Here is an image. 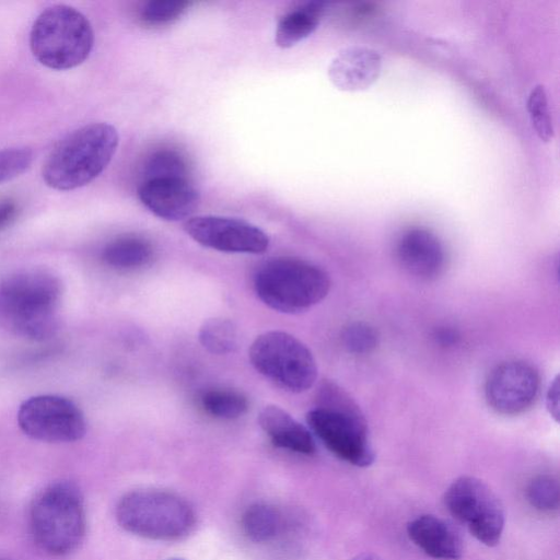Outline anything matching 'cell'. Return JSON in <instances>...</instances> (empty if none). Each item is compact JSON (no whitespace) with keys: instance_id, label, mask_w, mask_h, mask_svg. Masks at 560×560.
<instances>
[{"instance_id":"8992f818","label":"cell","mask_w":560,"mask_h":560,"mask_svg":"<svg viewBox=\"0 0 560 560\" xmlns=\"http://www.w3.org/2000/svg\"><path fill=\"white\" fill-rule=\"evenodd\" d=\"M93 45L94 32L88 18L66 4L46 8L30 33L33 56L52 70L78 67L90 56Z\"/></svg>"},{"instance_id":"9c48e42d","label":"cell","mask_w":560,"mask_h":560,"mask_svg":"<svg viewBox=\"0 0 560 560\" xmlns=\"http://www.w3.org/2000/svg\"><path fill=\"white\" fill-rule=\"evenodd\" d=\"M444 504L478 541L488 547L500 542L505 523L504 509L482 480L471 476L457 478L445 491Z\"/></svg>"},{"instance_id":"4dcf8cb0","label":"cell","mask_w":560,"mask_h":560,"mask_svg":"<svg viewBox=\"0 0 560 560\" xmlns=\"http://www.w3.org/2000/svg\"><path fill=\"white\" fill-rule=\"evenodd\" d=\"M434 338L442 346H453L459 340V335L452 328L443 327L436 330Z\"/></svg>"},{"instance_id":"d6a6232c","label":"cell","mask_w":560,"mask_h":560,"mask_svg":"<svg viewBox=\"0 0 560 560\" xmlns=\"http://www.w3.org/2000/svg\"><path fill=\"white\" fill-rule=\"evenodd\" d=\"M166 560H184V559H180V558H170V559H166Z\"/></svg>"},{"instance_id":"5bb4252c","label":"cell","mask_w":560,"mask_h":560,"mask_svg":"<svg viewBox=\"0 0 560 560\" xmlns=\"http://www.w3.org/2000/svg\"><path fill=\"white\" fill-rule=\"evenodd\" d=\"M399 265L421 280H434L446 267V253L440 238L424 228H410L401 233L395 246Z\"/></svg>"},{"instance_id":"9a60e30c","label":"cell","mask_w":560,"mask_h":560,"mask_svg":"<svg viewBox=\"0 0 560 560\" xmlns=\"http://www.w3.org/2000/svg\"><path fill=\"white\" fill-rule=\"evenodd\" d=\"M381 55L369 47L348 46L328 66L330 82L345 92H360L374 84L382 72Z\"/></svg>"},{"instance_id":"30bf717a","label":"cell","mask_w":560,"mask_h":560,"mask_svg":"<svg viewBox=\"0 0 560 560\" xmlns=\"http://www.w3.org/2000/svg\"><path fill=\"white\" fill-rule=\"evenodd\" d=\"M18 423L26 435L47 443L75 442L86 432L81 409L59 395H37L23 401Z\"/></svg>"},{"instance_id":"7402d4cb","label":"cell","mask_w":560,"mask_h":560,"mask_svg":"<svg viewBox=\"0 0 560 560\" xmlns=\"http://www.w3.org/2000/svg\"><path fill=\"white\" fill-rule=\"evenodd\" d=\"M200 402L207 413L223 420L240 418L248 408L247 398L242 393L225 388L203 393Z\"/></svg>"},{"instance_id":"7c38bea8","label":"cell","mask_w":560,"mask_h":560,"mask_svg":"<svg viewBox=\"0 0 560 560\" xmlns=\"http://www.w3.org/2000/svg\"><path fill=\"white\" fill-rule=\"evenodd\" d=\"M184 230L195 242L219 252L261 254L269 246V237L261 229L236 218L191 217Z\"/></svg>"},{"instance_id":"8fae6325","label":"cell","mask_w":560,"mask_h":560,"mask_svg":"<svg viewBox=\"0 0 560 560\" xmlns=\"http://www.w3.org/2000/svg\"><path fill=\"white\" fill-rule=\"evenodd\" d=\"M540 388L537 369L524 360L497 365L485 383V398L497 413L511 417L526 412L535 404Z\"/></svg>"},{"instance_id":"277c9868","label":"cell","mask_w":560,"mask_h":560,"mask_svg":"<svg viewBox=\"0 0 560 560\" xmlns=\"http://www.w3.org/2000/svg\"><path fill=\"white\" fill-rule=\"evenodd\" d=\"M319 404L306 415L315 436L338 458L357 467L373 464L366 421L354 401L338 386L326 383L320 387Z\"/></svg>"},{"instance_id":"7a4b0ae2","label":"cell","mask_w":560,"mask_h":560,"mask_svg":"<svg viewBox=\"0 0 560 560\" xmlns=\"http://www.w3.org/2000/svg\"><path fill=\"white\" fill-rule=\"evenodd\" d=\"M119 143L107 122L85 125L60 140L47 156L43 179L56 190H73L94 180L110 163Z\"/></svg>"},{"instance_id":"4fadbf2b","label":"cell","mask_w":560,"mask_h":560,"mask_svg":"<svg viewBox=\"0 0 560 560\" xmlns=\"http://www.w3.org/2000/svg\"><path fill=\"white\" fill-rule=\"evenodd\" d=\"M138 196L147 209L167 221L189 219L200 201L198 190L187 177L144 179Z\"/></svg>"},{"instance_id":"ac0fdd59","label":"cell","mask_w":560,"mask_h":560,"mask_svg":"<svg viewBox=\"0 0 560 560\" xmlns=\"http://www.w3.org/2000/svg\"><path fill=\"white\" fill-rule=\"evenodd\" d=\"M324 11L323 2L308 1L285 13L277 24V46L290 48L308 37L317 28Z\"/></svg>"},{"instance_id":"cb8c5ba5","label":"cell","mask_w":560,"mask_h":560,"mask_svg":"<svg viewBox=\"0 0 560 560\" xmlns=\"http://www.w3.org/2000/svg\"><path fill=\"white\" fill-rule=\"evenodd\" d=\"M527 112L538 138L545 142L553 138V125L548 107V98L542 84L535 85L527 98Z\"/></svg>"},{"instance_id":"5b68a950","label":"cell","mask_w":560,"mask_h":560,"mask_svg":"<svg viewBox=\"0 0 560 560\" xmlns=\"http://www.w3.org/2000/svg\"><path fill=\"white\" fill-rule=\"evenodd\" d=\"M115 517L126 532L152 540H177L196 526V513L180 495L161 489H137L116 504Z\"/></svg>"},{"instance_id":"484cf974","label":"cell","mask_w":560,"mask_h":560,"mask_svg":"<svg viewBox=\"0 0 560 560\" xmlns=\"http://www.w3.org/2000/svg\"><path fill=\"white\" fill-rule=\"evenodd\" d=\"M189 5L183 0H154L147 2L140 11V20L149 26H162L176 21Z\"/></svg>"},{"instance_id":"83f0119b","label":"cell","mask_w":560,"mask_h":560,"mask_svg":"<svg viewBox=\"0 0 560 560\" xmlns=\"http://www.w3.org/2000/svg\"><path fill=\"white\" fill-rule=\"evenodd\" d=\"M33 151L26 147L0 150V184L23 174L32 164Z\"/></svg>"},{"instance_id":"d6986e66","label":"cell","mask_w":560,"mask_h":560,"mask_svg":"<svg viewBox=\"0 0 560 560\" xmlns=\"http://www.w3.org/2000/svg\"><path fill=\"white\" fill-rule=\"evenodd\" d=\"M154 248L150 241L138 235H124L110 241L103 248V261L115 269L133 270L150 264Z\"/></svg>"},{"instance_id":"3957f363","label":"cell","mask_w":560,"mask_h":560,"mask_svg":"<svg viewBox=\"0 0 560 560\" xmlns=\"http://www.w3.org/2000/svg\"><path fill=\"white\" fill-rule=\"evenodd\" d=\"M30 527L36 546L46 555L62 558L74 552L86 533L84 499L70 481L49 485L33 501Z\"/></svg>"},{"instance_id":"d4e9b609","label":"cell","mask_w":560,"mask_h":560,"mask_svg":"<svg viewBox=\"0 0 560 560\" xmlns=\"http://www.w3.org/2000/svg\"><path fill=\"white\" fill-rule=\"evenodd\" d=\"M187 164L174 150H160L148 161L144 179L156 177H187Z\"/></svg>"},{"instance_id":"4316f807","label":"cell","mask_w":560,"mask_h":560,"mask_svg":"<svg viewBox=\"0 0 560 560\" xmlns=\"http://www.w3.org/2000/svg\"><path fill=\"white\" fill-rule=\"evenodd\" d=\"M343 347L353 354H366L378 345V335L373 326L365 322L349 324L341 334Z\"/></svg>"},{"instance_id":"e0dca14e","label":"cell","mask_w":560,"mask_h":560,"mask_svg":"<svg viewBox=\"0 0 560 560\" xmlns=\"http://www.w3.org/2000/svg\"><path fill=\"white\" fill-rule=\"evenodd\" d=\"M258 423L276 447L301 455L316 452L311 431L279 406L264 407L258 415Z\"/></svg>"},{"instance_id":"2e32d148","label":"cell","mask_w":560,"mask_h":560,"mask_svg":"<svg viewBox=\"0 0 560 560\" xmlns=\"http://www.w3.org/2000/svg\"><path fill=\"white\" fill-rule=\"evenodd\" d=\"M409 539L425 555L438 560H458L463 556V540L444 520L434 515H419L407 524Z\"/></svg>"},{"instance_id":"52a82bcc","label":"cell","mask_w":560,"mask_h":560,"mask_svg":"<svg viewBox=\"0 0 560 560\" xmlns=\"http://www.w3.org/2000/svg\"><path fill=\"white\" fill-rule=\"evenodd\" d=\"M254 289L270 308L282 313L304 312L326 298L328 273L318 266L291 257L264 262L255 272Z\"/></svg>"},{"instance_id":"6da1fadb","label":"cell","mask_w":560,"mask_h":560,"mask_svg":"<svg viewBox=\"0 0 560 560\" xmlns=\"http://www.w3.org/2000/svg\"><path fill=\"white\" fill-rule=\"evenodd\" d=\"M61 283L44 270H25L0 283V325L32 340H45L58 329Z\"/></svg>"},{"instance_id":"f546056e","label":"cell","mask_w":560,"mask_h":560,"mask_svg":"<svg viewBox=\"0 0 560 560\" xmlns=\"http://www.w3.org/2000/svg\"><path fill=\"white\" fill-rule=\"evenodd\" d=\"M19 212L18 205L12 200L0 201V230L11 224Z\"/></svg>"},{"instance_id":"44dd1931","label":"cell","mask_w":560,"mask_h":560,"mask_svg":"<svg viewBox=\"0 0 560 560\" xmlns=\"http://www.w3.org/2000/svg\"><path fill=\"white\" fill-rule=\"evenodd\" d=\"M198 338L201 346L214 354L234 352L238 346V332L235 324L222 317L205 320L199 328Z\"/></svg>"},{"instance_id":"1f68e13d","label":"cell","mask_w":560,"mask_h":560,"mask_svg":"<svg viewBox=\"0 0 560 560\" xmlns=\"http://www.w3.org/2000/svg\"><path fill=\"white\" fill-rule=\"evenodd\" d=\"M351 560H383V559L380 558L378 556L374 555V553L365 552V553H361V555L355 556Z\"/></svg>"},{"instance_id":"603a6c76","label":"cell","mask_w":560,"mask_h":560,"mask_svg":"<svg viewBox=\"0 0 560 560\" xmlns=\"http://www.w3.org/2000/svg\"><path fill=\"white\" fill-rule=\"evenodd\" d=\"M529 504L541 512L558 510L560 504V487L556 478L549 475L534 477L526 487Z\"/></svg>"},{"instance_id":"ba28073f","label":"cell","mask_w":560,"mask_h":560,"mask_svg":"<svg viewBox=\"0 0 560 560\" xmlns=\"http://www.w3.org/2000/svg\"><path fill=\"white\" fill-rule=\"evenodd\" d=\"M248 355L257 372L291 393L307 390L317 378L313 353L288 332L271 330L259 335Z\"/></svg>"},{"instance_id":"ffe728a7","label":"cell","mask_w":560,"mask_h":560,"mask_svg":"<svg viewBox=\"0 0 560 560\" xmlns=\"http://www.w3.org/2000/svg\"><path fill=\"white\" fill-rule=\"evenodd\" d=\"M241 525L244 534L254 542L275 540L284 528L281 511L266 502L250 504L243 513Z\"/></svg>"},{"instance_id":"f1b7e54d","label":"cell","mask_w":560,"mask_h":560,"mask_svg":"<svg viewBox=\"0 0 560 560\" xmlns=\"http://www.w3.org/2000/svg\"><path fill=\"white\" fill-rule=\"evenodd\" d=\"M559 377L556 376L550 383L546 393V408L549 415L558 422L559 421Z\"/></svg>"}]
</instances>
